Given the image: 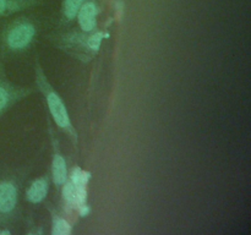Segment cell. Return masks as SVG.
Returning a JSON list of instances; mask_svg holds the SVG:
<instances>
[{"label":"cell","mask_w":251,"mask_h":235,"mask_svg":"<svg viewBox=\"0 0 251 235\" xmlns=\"http://www.w3.org/2000/svg\"><path fill=\"white\" fill-rule=\"evenodd\" d=\"M38 33V27L33 20L28 17H19L9 22L0 36L2 50L17 54L27 50L33 44Z\"/></svg>","instance_id":"obj_1"},{"label":"cell","mask_w":251,"mask_h":235,"mask_svg":"<svg viewBox=\"0 0 251 235\" xmlns=\"http://www.w3.org/2000/svg\"><path fill=\"white\" fill-rule=\"evenodd\" d=\"M51 179L56 188H61L68 181V166L64 157L59 152H54L51 161Z\"/></svg>","instance_id":"obj_8"},{"label":"cell","mask_w":251,"mask_h":235,"mask_svg":"<svg viewBox=\"0 0 251 235\" xmlns=\"http://www.w3.org/2000/svg\"><path fill=\"white\" fill-rule=\"evenodd\" d=\"M19 186L11 179L0 180V223L11 219L19 206Z\"/></svg>","instance_id":"obj_3"},{"label":"cell","mask_w":251,"mask_h":235,"mask_svg":"<svg viewBox=\"0 0 251 235\" xmlns=\"http://www.w3.org/2000/svg\"><path fill=\"white\" fill-rule=\"evenodd\" d=\"M41 0H0V19L41 5Z\"/></svg>","instance_id":"obj_6"},{"label":"cell","mask_w":251,"mask_h":235,"mask_svg":"<svg viewBox=\"0 0 251 235\" xmlns=\"http://www.w3.org/2000/svg\"><path fill=\"white\" fill-rule=\"evenodd\" d=\"M85 2V0H63L61 4V22L71 24L76 19L78 9Z\"/></svg>","instance_id":"obj_9"},{"label":"cell","mask_w":251,"mask_h":235,"mask_svg":"<svg viewBox=\"0 0 251 235\" xmlns=\"http://www.w3.org/2000/svg\"><path fill=\"white\" fill-rule=\"evenodd\" d=\"M36 82L39 91L43 93L44 99H46L49 113H50L54 122L58 125V127L61 131L65 132L73 140L74 143L77 144V132H76L75 127H74L73 122H71L70 115H69L68 109H66L65 103L63 102L60 95L56 93V91L53 90V87L48 82V80H47L46 75L41 70V68L37 69Z\"/></svg>","instance_id":"obj_2"},{"label":"cell","mask_w":251,"mask_h":235,"mask_svg":"<svg viewBox=\"0 0 251 235\" xmlns=\"http://www.w3.org/2000/svg\"><path fill=\"white\" fill-rule=\"evenodd\" d=\"M71 233V225L69 224L65 218H61L59 215L53 217V228H51V234L53 235H69Z\"/></svg>","instance_id":"obj_10"},{"label":"cell","mask_w":251,"mask_h":235,"mask_svg":"<svg viewBox=\"0 0 251 235\" xmlns=\"http://www.w3.org/2000/svg\"><path fill=\"white\" fill-rule=\"evenodd\" d=\"M97 16L98 6L96 0H85L76 15L78 26L83 33H92L97 28Z\"/></svg>","instance_id":"obj_5"},{"label":"cell","mask_w":251,"mask_h":235,"mask_svg":"<svg viewBox=\"0 0 251 235\" xmlns=\"http://www.w3.org/2000/svg\"><path fill=\"white\" fill-rule=\"evenodd\" d=\"M49 191V180L48 178H38L33 180L26 191V198L28 202L37 205L46 200Z\"/></svg>","instance_id":"obj_7"},{"label":"cell","mask_w":251,"mask_h":235,"mask_svg":"<svg viewBox=\"0 0 251 235\" xmlns=\"http://www.w3.org/2000/svg\"><path fill=\"white\" fill-rule=\"evenodd\" d=\"M31 92L29 88L19 87L9 81L0 78V118L17 102L31 94Z\"/></svg>","instance_id":"obj_4"}]
</instances>
